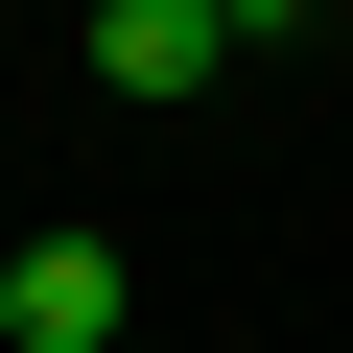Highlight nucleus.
I'll return each mask as SVG.
<instances>
[{"label": "nucleus", "instance_id": "nucleus-1", "mask_svg": "<svg viewBox=\"0 0 353 353\" xmlns=\"http://www.w3.org/2000/svg\"><path fill=\"white\" fill-rule=\"evenodd\" d=\"M118 306H141V259H118L94 212H48V236H0V353H118Z\"/></svg>", "mask_w": 353, "mask_h": 353}, {"label": "nucleus", "instance_id": "nucleus-2", "mask_svg": "<svg viewBox=\"0 0 353 353\" xmlns=\"http://www.w3.org/2000/svg\"><path fill=\"white\" fill-rule=\"evenodd\" d=\"M71 71L165 118V94H212V71H236V0H94V24H71Z\"/></svg>", "mask_w": 353, "mask_h": 353}, {"label": "nucleus", "instance_id": "nucleus-3", "mask_svg": "<svg viewBox=\"0 0 353 353\" xmlns=\"http://www.w3.org/2000/svg\"><path fill=\"white\" fill-rule=\"evenodd\" d=\"M283 48H330V0H236V71H283Z\"/></svg>", "mask_w": 353, "mask_h": 353}]
</instances>
